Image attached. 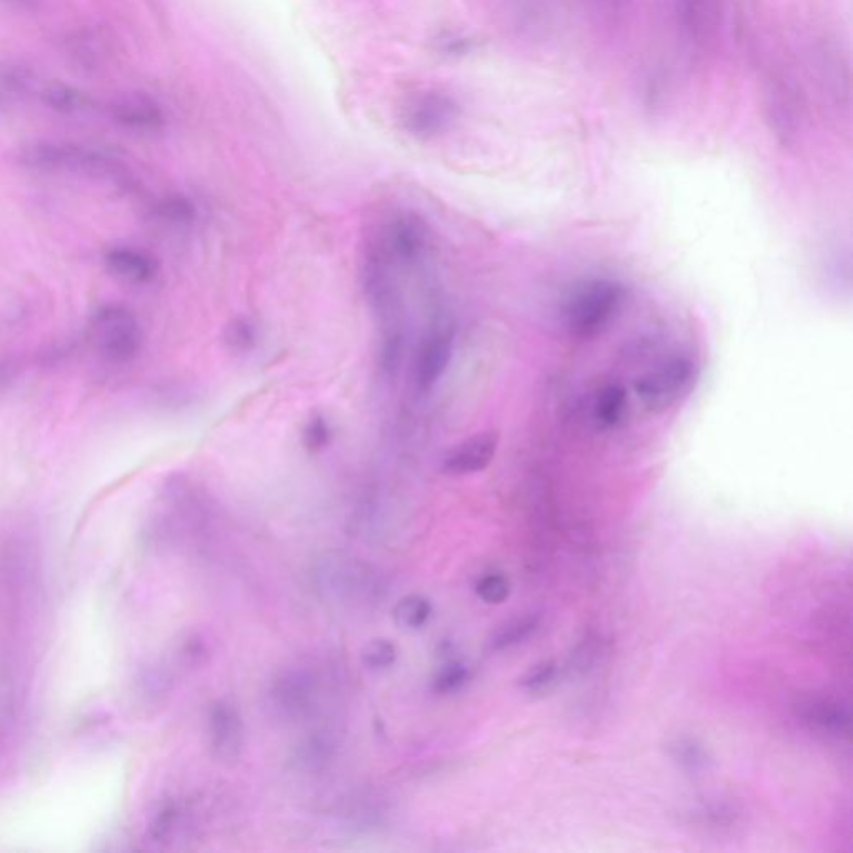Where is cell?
<instances>
[{
  "label": "cell",
  "mask_w": 853,
  "mask_h": 853,
  "mask_svg": "<svg viewBox=\"0 0 853 853\" xmlns=\"http://www.w3.org/2000/svg\"><path fill=\"white\" fill-rule=\"evenodd\" d=\"M625 300L624 285L610 279L585 280L567 295L562 309L570 334L590 339L609 327Z\"/></svg>",
  "instance_id": "1"
},
{
  "label": "cell",
  "mask_w": 853,
  "mask_h": 853,
  "mask_svg": "<svg viewBox=\"0 0 853 853\" xmlns=\"http://www.w3.org/2000/svg\"><path fill=\"white\" fill-rule=\"evenodd\" d=\"M695 380L697 365L694 359L685 354L670 355L669 359L635 379V395L649 412L662 414L689 394Z\"/></svg>",
  "instance_id": "2"
},
{
  "label": "cell",
  "mask_w": 853,
  "mask_h": 853,
  "mask_svg": "<svg viewBox=\"0 0 853 853\" xmlns=\"http://www.w3.org/2000/svg\"><path fill=\"white\" fill-rule=\"evenodd\" d=\"M24 164L30 169L45 172H84V174L120 179V165L107 155L77 145L40 142L29 145L22 154Z\"/></svg>",
  "instance_id": "3"
},
{
  "label": "cell",
  "mask_w": 853,
  "mask_h": 853,
  "mask_svg": "<svg viewBox=\"0 0 853 853\" xmlns=\"http://www.w3.org/2000/svg\"><path fill=\"white\" fill-rule=\"evenodd\" d=\"M92 335L99 354L112 364H127L142 347L139 320L122 305H105L92 317Z\"/></svg>",
  "instance_id": "4"
},
{
  "label": "cell",
  "mask_w": 853,
  "mask_h": 853,
  "mask_svg": "<svg viewBox=\"0 0 853 853\" xmlns=\"http://www.w3.org/2000/svg\"><path fill=\"white\" fill-rule=\"evenodd\" d=\"M317 682L305 669H285L275 675L269 687V707L282 720L304 719L314 709Z\"/></svg>",
  "instance_id": "5"
},
{
  "label": "cell",
  "mask_w": 853,
  "mask_h": 853,
  "mask_svg": "<svg viewBox=\"0 0 853 853\" xmlns=\"http://www.w3.org/2000/svg\"><path fill=\"white\" fill-rule=\"evenodd\" d=\"M765 112L770 129L785 145L792 144L802 129V102L799 89L784 74L770 75L765 87Z\"/></svg>",
  "instance_id": "6"
},
{
  "label": "cell",
  "mask_w": 853,
  "mask_h": 853,
  "mask_svg": "<svg viewBox=\"0 0 853 853\" xmlns=\"http://www.w3.org/2000/svg\"><path fill=\"white\" fill-rule=\"evenodd\" d=\"M207 737L210 754L217 762L234 765L245 744L244 720L234 702L215 700L207 714Z\"/></svg>",
  "instance_id": "7"
},
{
  "label": "cell",
  "mask_w": 853,
  "mask_h": 853,
  "mask_svg": "<svg viewBox=\"0 0 853 853\" xmlns=\"http://www.w3.org/2000/svg\"><path fill=\"white\" fill-rule=\"evenodd\" d=\"M794 714L815 734L839 740L850 737V707L840 699L822 694L804 695L795 702Z\"/></svg>",
  "instance_id": "8"
},
{
  "label": "cell",
  "mask_w": 853,
  "mask_h": 853,
  "mask_svg": "<svg viewBox=\"0 0 853 853\" xmlns=\"http://www.w3.org/2000/svg\"><path fill=\"white\" fill-rule=\"evenodd\" d=\"M454 355V330L449 325L435 327L420 345L415 360L414 379L417 389L430 392L449 369Z\"/></svg>",
  "instance_id": "9"
},
{
  "label": "cell",
  "mask_w": 853,
  "mask_h": 853,
  "mask_svg": "<svg viewBox=\"0 0 853 853\" xmlns=\"http://www.w3.org/2000/svg\"><path fill=\"white\" fill-rule=\"evenodd\" d=\"M457 114L459 109L454 100L444 94L429 92L410 100L405 107L404 125L410 134L430 137L449 129Z\"/></svg>",
  "instance_id": "10"
},
{
  "label": "cell",
  "mask_w": 853,
  "mask_h": 853,
  "mask_svg": "<svg viewBox=\"0 0 853 853\" xmlns=\"http://www.w3.org/2000/svg\"><path fill=\"white\" fill-rule=\"evenodd\" d=\"M497 449H499L497 435L492 432L474 435L455 445L454 449H450L442 459L440 469L445 475H452V477L479 474L492 464Z\"/></svg>",
  "instance_id": "11"
},
{
  "label": "cell",
  "mask_w": 853,
  "mask_h": 853,
  "mask_svg": "<svg viewBox=\"0 0 853 853\" xmlns=\"http://www.w3.org/2000/svg\"><path fill=\"white\" fill-rule=\"evenodd\" d=\"M682 819L695 829L720 834L735 829L742 822V809L734 800L704 797L687 805L682 810Z\"/></svg>",
  "instance_id": "12"
},
{
  "label": "cell",
  "mask_w": 853,
  "mask_h": 853,
  "mask_svg": "<svg viewBox=\"0 0 853 853\" xmlns=\"http://www.w3.org/2000/svg\"><path fill=\"white\" fill-rule=\"evenodd\" d=\"M722 0H675L680 30L690 44L704 45L719 27Z\"/></svg>",
  "instance_id": "13"
},
{
  "label": "cell",
  "mask_w": 853,
  "mask_h": 853,
  "mask_svg": "<svg viewBox=\"0 0 853 853\" xmlns=\"http://www.w3.org/2000/svg\"><path fill=\"white\" fill-rule=\"evenodd\" d=\"M382 254L389 260H400L404 264L417 262L427 245V229L417 217L404 215L390 225Z\"/></svg>",
  "instance_id": "14"
},
{
  "label": "cell",
  "mask_w": 853,
  "mask_h": 853,
  "mask_svg": "<svg viewBox=\"0 0 853 853\" xmlns=\"http://www.w3.org/2000/svg\"><path fill=\"white\" fill-rule=\"evenodd\" d=\"M104 262L112 274L132 284H147L157 275L155 260L142 250L130 247L107 250Z\"/></svg>",
  "instance_id": "15"
},
{
  "label": "cell",
  "mask_w": 853,
  "mask_h": 853,
  "mask_svg": "<svg viewBox=\"0 0 853 853\" xmlns=\"http://www.w3.org/2000/svg\"><path fill=\"white\" fill-rule=\"evenodd\" d=\"M627 407V389L619 382H609L595 392L590 404V419L599 429H615L624 422Z\"/></svg>",
  "instance_id": "16"
},
{
  "label": "cell",
  "mask_w": 853,
  "mask_h": 853,
  "mask_svg": "<svg viewBox=\"0 0 853 853\" xmlns=\"http://www.w3.org/2000/svg\"><path fill=\"white\" fill-rule=\"evenodd\" d=\"M117 122L130 129L154 130L164 124V112L154 100L144 95H130L112 107Z\"/></svg>",
  "instance_id": "17"
},
{
  "label": "cell",
  "mask_w": 853,
  "mask_h": 853,
  "mask_svg": "<svg viewBox=\"0 0 853 853\" xmlns=\"http://www.w3.org/2000/svg\"><path fill=\"white\" fill-rule=\"evenodd\" d=\"M667 752L672 762L690 777H700L712 769V755L709 749L692 735L674 737L667 744Z\"/></svg>",
  "instance_id": "18"
},
{
  "label": "cell",
  "mask_w": 853,
  "mask_h": 853,
  "mask_svg": "<svg viewBox=\"0 0 853 853\" xmlns=\"http://www.w3.org/2000/svg\"><path fill=\"white\" fill-rule=\"evenodd\" d=\"M334 755L335 742L330 734L314 732L309 737H305L300 742L299 747H295L292 760H294L297 769L317 772V770L324 769L325 765L334 759Z\"/></svg>",
  "instance_id": "19"
},
{
  "label": "cell",
  "mask_w": 853,
  "mask_h": 853,
  "mask_svg": "<svg viewBox=\"0 0 853 853\" xmlns=\"http://www.w3.org/2000/svg\"><path fill=\"white\" fill-rule=\"evenodd\" d=\"M184 809L177 800H167L155 810L147 825V840L154 845H167L179 834Z\"/></svg>",
  "instance_id": "20"
},
{
  "label": "cell",
  "mask_w": 853,
  "mask_h": 853,
  "mask_svg": "<svg viewBox=\"0 0 853 853\" xmlns=\"http://www.w3.org/2000/svg\"><path fill=\"white\" fill-rule=\"evenodd\" d=\"M542 619L540 615L530 614L517 617L502 625L490 639V650L494 652H505L525 644L527 640L534 637L535 632L540 629Z\"/></svg>",
  "instance_id": "21"
},
{
  "label": "cell",
  "mask_w": 853,
  "mask_h": 853,
  "mask_svg": "<svg viewBox=\"0 0 853 853\" xmlns=\"http://www.w3.org/2000/svg\"><path fill=\"white\" fill-rule=\"evenodd\" d=\"M432 615H434V607L424 595L412 594L402 597L394 609L395 624L399 625L400 629L410 630V632L424 629L432 619Z\"/></svg>",
  "instance_id": "22"
},
{
  "label": "cell",
  "mask_w": 853,
  "mask_h": 853,
  "mask_svg": "<svg viewBox=\"0 0 853 853\" xmlns=\"http://www.w3.org/2000/svg\"><path fill=\"white\" fill-rule=\"evenodd\" d=\"M472 670L460 660H449L430 680V689L437 695L459 694L470 684Z\"/></svg>",
  "instance_id": "23"
},
{
  "label": "cell",
  "mask_w": 853,
  "mask_h": 853,
  "mask_svg": "<svg viewBox=\"0 0 853 853\" xmlns=\"http://www.w3.org/2000/svg\"><path fill=\"white\" fill-rule=\"evenodd\" d=\"M560 667L555 660L535 665L520 679V687L530 695L547 694L559 684Z\"/></svg>",
  "instance_id": "24"
},
{
  "label": "cell",
  "mask_w": 853,
  "mask_h": 853,
  "mask_svg": "<svg viewBox=\"0 0 853 853\" xmlns=\"http://www.w3.org/2000/svg\"><path fill=\"white\" fill-rule=\"evenodd\" d=\"M399 659V649L387 639L370 640L360 654V662L370 672H384L394 667Z\"/></svg>",
  "instance_id": "25"
},
{
  "label": "cell",
  "mask_w": 853,
  "mask_h": 853,
  "mask_svg": "<svg viewBox=\"0 0 853 853\" xmlns=\"http://www.w3.org/2000/svg\"><path fill=\"white\" fill-rule=\"evenodd\" d=\"M155 215L164 224L185 227V225L194 222L195 205L185 197L172 195V197H165V199L160 200L159 204L155 205Z\"/></svg>",
  "instance_id": "26"
},
{
  "label": "cell",
  "mask_w": 853,
  "mask_h": 853,
  "mask_svg": "<svg viewBox=\"0 0 853 853\" xmlns=\"http://www.w3.org/2000/svg\"><path fill=\"white\" fill-rule=\"evenodd\" d=\"M602 655V640L599 635H585L579 644L575 645L574 652L570 654L569 670L575 675L589 674L595 669V665Z\"/></svg>",
  "instance_id": "27"
},
{
  "label": "cell",
  "mask_w": 853,
  "mask_h": 853,
  "mask_svg": "<svg viewBox=\"0 0 853 853\" xmlns=\"http://www.w3.org/2000/svg\"><path fill=\"white\" fill-rule=\"evenodd\" d=\"M475 594L485 604H504L510 595L509 579L500 572H487L475 582Z\"/></svg>",
  "instance_id": "28"
},
{
  "label": "cell",
  "mask_w": 853,
  "mask_h": 853,
  "mask_svg": "<svg viewBox=\"0 0 853 853\" xmlns=\"http://www.w3.org/2000/svg\"><path fill=\"white\" fill-rule=\"evenodd\" d=\"M225 344L234 352H250L257 345V329L247 319H234L227 325Z\"/></svg>",
  "instance_id": "29"
},
{
  "label": "cell",
  "mask_w": 853,
  "mask_h": 853,
  "mask_svg": "<svg viewBox=\"0 0 853 853\" xmlns=\"http://www.w3.org/2000/svg\"><path fill=\"white\" fill-rule=\"evenodd\" d=\"M332 440V429L329 420L322 415H314L304 430V444L310 452H320L329 447Z\"/></svg>",
  "instance_id": "30"
},
{
  "label": "cell",
  "mask_w": 853,
  "mask_h": 853,
  "mask_svg": "<svg viewBox=\"0 0 853 853\" xmlns=\"http://www.w3.org/2000/svg\"><path fill=\"white\" fill-rule=\"evenodd\" d=\"M182 654H184L185 659L189 660L190 664H204L207 660V645H205L204 640L194 635L185 642Z\"/></svg>",
  "instance_id": "31"
},
{
  "label": "cell",
  "mask_w": 853,
  "mask_h": 853,
  "mask_svg": "<svg viewBox=\"0 0 853 853\" xmlns=\"http://www.w3.org/2000/svg\"><path fill=\"white\" fill-rule=\"evenodd\" d=\"M50 99H52V104L55 107H65V109H72L77 102H79V97L77 95L72 94L69 90H50L49 94Z\"/></svg>",
  "instance_id": "32"
},
{
  "label": "cell",
  "mask_w": 853,
  "mask_h": 853,
  "mask_svg": "<svg viewBox=\"0 0 853 853\" xmlns=\"http://www.w3.org/2000/svg\"><path fill=\"white\" fill-rule=\"evenodd\" d=\"M15 377L14 364H10L9 360L0 359V389H4L5 385H9Z\"/></svg>",
  "instance_id": "33"
}]
</instances>
